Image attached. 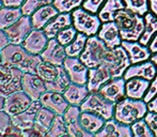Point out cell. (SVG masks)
I'll use <instances>...</instances> for the list:
<instances>
[{"mask_svg": "<svg viewBox=\"0 0 157 137\" xmlns=\"http://www.w3.org/2000/svg\"><path fill=\"white\" fill-rule=\"evenodd\" d=\"M134 137H154V133L150 129L149 124L145 121L144 118H141L136 120L130 124Z\"/></svg>", "mask_w": 157, "mask_h": 137, "instance_id": "obj_37", "label": "cell"}, {"mask_svg": "<svg viewBox=\"0 0 157 137\" xmlns=\"http://www.w3.org/2000/svg\"><path fill=\"white\" fill-rule=\"evenodd\" d=\"M147 112V103L144 100H137L125 96L124 99L117 102L114 108V118L120 122L132 124L138 119L144 118Z\"/></svg>", "mask_w": 157, "mask_h": 137, "instance_id": "obj_3", "label": "cell"}, {"mask_svg": "<svg viewBox=\"0 0 157 137\" xmlns=\"http://www.w3.org/2000/svg\"><path fill=\"white\" fill-rule=\"evenodd\" d=\"M11 122H12V116L9 115L6 110H0V131L2 132V134L4 130L11 124Z\"/></svg>", "mask_w": 157, "mask_h": 137, "instance_id": "obj_45", "label": "cell"}, {"mask_svg": "<svg viewBox=\"0 0 157 137\" xmlns=\"http://www.w3.org/2000/svg\"><path fill=\"white\" fill-rule=\"evenodd\" d=\"M48 41L49 39L46 35L44 29L33 28L32 31L27 35L25 41L21 43V45L33 55H41V53L45 49Z\"/></svg>", "mask_w": 157, "mask_h": 137, "instance_id": "obj_20", "label": "cell"}, {"mask_svg": "<svg viewBox=\"0 0 157 137\" xmlns=\"http://www.w3.org/2000/svg\"><path fill=\"white\" fill-rule=\"evenodd\" d=\"M156 94H157V74H156V76L154 77L153 80L151 81L150 88H149V90L147 91V93H145L143 100H144L147 103H149L150 101H151L152 99L156 96Z\"/></svg>", "mask_w": 157, "mask_h": 137, "instance_id": "obj_46", "label": "cell"}, {"mask_svg": "<svg viewBox=\"0 0 157 137\" xmlns=\"http://www.w3.org/2000/svg\"><path fill=\"white\" fill-rule=\"evenodd\" d=\"M150 11L157 17V0H149Z\"/></svg>", "mask_w": 157, "mask_h": 137, "instance_id": "obj_52", "label": "cell"}, {"mask_svg": "<svg viewBox=\"0 0 157 137\" xmlns=\"http://www.w3.org/2000/svg\"><path fill=\"white\" fill-rule=\"evenodd\" d=\"M114 22L120 29L123 41H139L144 31V17L126 9L118 12Z\"/></svg>", "mask_w": 157, "mask_h": 137, "instance_id": "obj_2", "label": "cell"}, {"mask_svg": "<svg viewBox=\"0 0 157 137\" xmlns=\"http://www.w3.org/2000/svg\"><path fill=\"white\" fill-rule=\"evenodd\" d=\"M151 60L153 61L154 63H155V65L157 67V53H156V54H153V55H152V57H151Z\"/></svg>", "mask_w": 157, "mask_h": 137, "instance_id": "obj_54", "label": "cell"}, {"mask_svg": "<svg viewBox=\"0 0 157 137\" xmlns=\"http://www.w3.org/2000/svg\"><path fill=\"white\" fill-rule=\"evenodd\" d=\"M21 90L31 98V100H40L41 96L47 90L46 84L36 73L26 72L21 79Z\"/></svg>", "mask_w": 157, "mask_h": 137, "instance_id": "obj_12", "label": "cell"}, {"mask_svg": "<svg viewBox=\"0 0 157 137\" xmlns=\"http://www.w3.org/2000/svg\"><path fill=\"white\" fill-rule=\"evenodd\" d=\"M4 100H6V98L2 96H0V110L3 109V106H4Z\"/></svg>", "mask_w": 157, "mask_h": 137, "instance_id": "obj_53", "label": "cell"}, {"mask_svg": "<svg viewBox=\"0 0 157 137\" xmlns=\"http://www.w3.org/2000/svg\"><path fill=\"white\" fill-rule=\"evenodd\" d=\"M97 37L106 44V46L109 49L120 46L123 41L120 33V29L114 21L101 24Z\"/></svg>", "mask_w": 157, "mask_h": 137, "instance_id": "obj_17", "label": "cell"}, {"mask_svg": "<svg viewBox=\"0 0 157 137\" xmlns=\"http://www.w3.org/2000/svg\"><path fill=\"white\" fill-rule=\"evenodd\" d=\"M40 56L44 61L56 65H63L67 55L65 52V46L59 43L58 40L55 37V39H49L45 49L41 53Z\"/></svg>", "mask_w": 157, "mask_h": 137, "instance_id": "obj_15", "label": "cell"}, {"mask_svg": "<svg viewBox=\"0 0 157 137\" xmlns=\"http://www.w3.org/2000/svg\"><path fill=\"white\" fill-rule=\"evenodd\" d=\"M85 0H54L52 4L59 12H72L73 10L82 6Z\"/></svg>", "mask_w": 157, "mask_h": 137, "instance_id": "obj_41", "label": "cell"}, {"mask_svg": "<svg viewBox=\"0 0 157 137\" xmlns=\"http://www.w3.org/2000/svg\"><path fill=\"white\" fill-rule=\"evenodd\" d=\"M106 122V119L101 117L99 115L92 112H82L80 114V123L81 127L92 136H95L97 132L101 131Z\"/></svg>", "mask_w": 157, "mask_h": 137, "instance_id": "obj_28", "label": "cell"}, {"mask_svg": "<svg viewBox=\"0 0 157 137\" xmlns=\"http://www.w3.org/2000/svg\"><path fill=\"white\" fill-rule=\"evenodd\" d=\"M21 8H12V6H3L0 9V29L6 30L12 26L16 21L23 16Z\"/></svg>", "mask_w": 157, "mask_h": 137, "instance_id": "obj_30", "label": "cell"}, {"mask_svg": "<svg viewBox=\"0 0 157 137\" xmlns=\"http://www.w3.org/2000/svg\"><path fill=\"white\" fill-rule=\"evenodd\" d=\"M73 25L72 13L71 12H60L57 16H55L44 28L48 39H55L57 34L64 28Z\"/></svg>", "mask_w": 157, "mask_h": 137, "instance_id": "obj_24", "label": "cell"}, {"mask_svg": "<svg viewBox=\"0 0 157 137\" xmlns=\"http://www.w3.org/2000/svg\"><path fill=\"white\" fill-rule=\"evenodd\" d=\"M77 33H78V31L76 30V28L73 25H71V26H68V27L61 30V31L57 34L56 39L58 40V42L60 44H62L63 46H66L74 41Z\"/></svg>", "mask_w": 157, "mask_h": 137, "instance_id": "obj_40", "label": "cell"}, {"mask_svg": "<svg viewBox=\"0 0 157 137\" xmlns=\"http://www.w3.org/2000/svg\"><path fill=\"white\" fill-rule=\"evenodd\" d=\"M59 13H60L59 10L52 3L41 6V8L37 9L31 15V22H32L33 28H35V29H44L45 26L55 16H57Z\"/></svg>", "mask_w": 157, "mask_h": 137, "instance_id": "obj_25", "label": "cell"}, {"mask_svg": "<svg viewBox=\"0 0 157 137\" xmlns=\"http://www.w3.org/2000/svg\"><path fill=\"white\" fill-rule=\"evenodd\" d=\"M71 13H72L73 26L78 32L88 37L98 33V30L103 23L97 14L85 10L82 6L75 9Z\"/></svg>", "mask_w": 157, "mask_h": 137, "instance_id": "obj_4", "label": "cell"}, {"mask_svg": "<svg viewBox=\"0 0 157 137\" xmlns=\"http://www.w3.org/2000/svg\"><path fill=\"white\" fill-rule=\"evenodd\" d=\"M111 78V73L108 67H106L105 65H101L98 67L89 68L87 86L90 92L99 91V89Z\"/></svg>", "mask_w": 157, "mask_h": 137, "instance_id": "obj_21", "label": "cell"}, {"mask_svg": "<svg viewBox=\"0 0 157 137\" xmlns=\"http://www.w3.org/2000/svg\"><path fill=\"white\" fill-rule=\"evenodd\" d=\"M56 115L57 114L54 112V110L43 106V107L37 112L36 118H35V122L39 123V124L42 125L43 127H45L46 130H49V127H50V125H52Z\"/></svg>", "mask_w": 157, "mask_h": 137, "instance_id": "obj_38", "label": "cell"}, {"mask_svg": "<svg viewBox=\"0 0 157 137\" xmlns=\"http://www.w3.org/2000/svg\"><path fill=\"white\" fill-rule=\"evenodd\" d=\"M80 114L81 108L80 106L68 105L66 110L64 112L63 117L67 125L68 136L71 137H93L89 134L80 123Z\"/></svg>", "mask_w": 157, "mask_h": 137, "instance_id": "obj_10", "label": "cell"}, {"mask_svg": "<svg viewBox=\"0 0 157 137\" xmlns=\"http://www.w3.org/2000/svg\"><path fill=\"white\" fill-rule=\"evenodd\" d=\"M3 135H12V136H24L23 130L19 129L17 125H15L13 122H11V124L4 130Z\"/></svg>", "mask_w": 157, "mask_h": 137, "instance_id": "obj_47", "label": "cell"}, {"mask_svg": "<svg viewBox=\"0 0 157 137\" xmlns=\"http://www.w3.org/2000/svg\"><path fill=\"white\" fill-rule=\"evenodd\" d=\"M121 45L127 52L132 65L150 60L152 57L149 46L143 45L139 41H122Z\"/></svg>", "mask_w": 157, "mask_h": 137, "instance_id": "obj_22", "label": "cell"}, {"mask_svg": "<svg viewBox=\"0 0 157 137\" xmlns=\"http://www.w3.org/2000/svg\"><path fill=\"white\" fill-rule=\"evenodd\" d=\"M43 107V104L40 100H32L30 106L26 110H24L21 114H17L12 116V122L19 127L21 130L26 131L33 127L36 118V114L41 108Z\"/></svg>", "mask_w": 157, "mask_h": 137, "instance_id": "obj_16", "label": "cell"}, {"mask_svg": "<svg viewBox=\"0 0 157 137\" xmlns=\"http://www.w3.org/2000/svg\"><path fill=\"white\" fill-rule=\"evenodd\" d=\"M71 83H72V81H71V79H70V77H68L67 73H66L65 68H64V67L62 65V68H61V72H60V74H59V76L57 77L52 83L46 84V88H47V90L62 92L63 93Z\"/></svg>", "mask_w": 157, "mask_h": 137, "instance_id": "obj_35", "label": "cell"}, {"mask_svg": "<svg viewBox=\"0 0 157 137\" xmlns=\"http://www.w3.org/2000/svg\"><path fill=\"white\" fill-rule=\"evenodd\" d=\"M88 35L80 33L78 32L76 35V37L74 39V41L72 43H70L68 45L65 46V52L66 55L68 57H79L81 55V53L83 52L86 47V44L88 41Z\"/></svg>", "mask_w": 157, "mask_h": 137, "instance_id": "obj_33", "label": "cell"}, {"mask_svg": "<svg viewBox=\"0 0 157 137\" xmlns=\"http://www.w3.org/2000/svg\"><path fill=\"white\" fill-rule=\"evenodd\" d=\"M157 74V67L155 63L150 59V60L143 61V62L135 63V65H130L127 70L125 71L123 77L125 80L132 77H141V78L147 79V80L152 81L154 77Z\"/></svg>", "mask_w": 157, "mask_h": 137, "instance_id": "obj_18", "label": "cell"}, {"mask_svg": "<svg viewBox=\"0 0 157 137\" xmlns=\"http://www.w3.org/2000/svg\"><path fill=\"white\" fill-rule=\"evenodd\" d=\"M124 9L125 4L123 0H106L99 12L97 13V15L101 18V23L112 22L116 19L118 12H120L121 10H124Z\"/></svg>", "mask_w": 157, "mask_h": 137, "instance_id": "obj_29", "label": "cell"}, {"mask_svg": "<svg viewBox=\"0 0 157 137\" xmlns=\"http://www.w3.org/2000/svg\"><path fill=\"white\" fill-rule=\"evenodd\" d=\"M144 31L139 39V42L143 45H149L152 37L157 33V17L150 11L144 15Z\"/></svg>", "mask_w": 157, "mask_h": 137, "instance_id": "obj_32", "label": "cell"}, {"mask_svg": "<svg viewBox=\"0 0 157 137\" xmlns=\"http://www.w3.org/2000/svg\"><path fill=\"white\" fill-rule=\"evenodd\" d=\"M24 72L19 68L0 63V96L6 98L10 94L21 90Z\"/></svg>", "mask_w": 157, "mask_h": 137, "instance_id": "obj_7", "label": "cell"}, {"mask_svg": "<svg viewBox=\"0 0 157 137\" xmlns=\"http://www.w3.org/2000/svg\"><path fill=\"white\" fill-rule=\"evenodd\" d=\"M116 104L117 103L106 99L99 91H95L90 92L89 96L80 105V108L82 112H95L106 120H109L114 117Z\"/></svg>", "mask_w": 157, "mask_h": 137, "instance_id": "obj_5", "label": "cell"}, {"mask_svg": "<svg viewBox=\"0 0 157 137\" xmlns=\"http://www.w3.org/2000/svg\"><path fill=\"white\" fill-rule=\"evenodd\" d=\"M47 137H62L68 136L67 125L64 120L63 115H58L55 116V119L50 125L49 130L47 132Z\"/></svg>", "mask_w": 157, "mask_h": 137, "instance_id": "obj_34", "label": "cell"}, {"mask_svg": "<svg viewBox=\"0 0 157 137\" xmlns=\"http://www.w3.org/2000/svg\"><path fill=\"white\" fill-rule=\"evenodd\" d=\"M132 131L130 124L120 122L116 118L106 120L101 131L95 134V137H132Z\"/></svg>", "mask_w": 157, "mask_h": 137, "instance_id": "obj_14", "label": "cell"}, {"mask_svg": "<svg viewBox=\"0 0 157 137\" xmlns=\"http://www.w3.org/2000/svg\"><path fill=\"white\" fill-rule=\"evenodd\" d=\"M52 2H54V0H25L23 6H21V9L24 15L31 16L37 9H40L41 6L50 4Z\"/></svg>", "mask_w": 157, "mask_h": 137, "instance_id": "obj_39", "label": "cell"}, {"mask_svg": "<svg viewBox=\"0 0 157 137\" xmlns=\"http://www.w3.org/2000/svg\"><path fill=\"white\" fill-rule=\"evenodd\" d=\"M106 0H85L82 3V8L85 10L89 11L91 13L97 14L101 10V8L103 6V4L105 3Z\"/></svg>", "mask_w": 157, "mask_h": 137, "instance_id": "obj_42", "label": "cell"}, {"mask_svg": "<svg viewBox=\"0 0 157 137\" xmlns=\"http://www.w3.org/2000/svg\"><path fill=\"white\" fill-rule=\"evenodd\" d=\"M31 102V98L28 94H26L23 90L16 91L6 98L3 110H6L11 116H15L27 109Z\"/></svg>", "mask_w": 157, "mask_h": 137, "instance_id": "obj_13", "label": "cell"}, {"mask_svg": "<svg viewBox=\"0 0 157 137\" xmlns=\"http://www.w3.org/2000/svg\"><path fill=\"white\" fill-rule=\"evenodd\" d=\"M1 135H3V134H2V132H1V131H0V136H1Z\"/></svg>", "mask_w": 157, "mask_h": 137, "instance_id": "obj_57", "label": "cell"}, {"mask_svg": "<svg viewBox=\"0 0 157 137\" xmlns=\"http://www.w3.org/2000/svg\"><path fill=\"white\" fill-rule=\"evenodd\" d=\"M47 132L48 130H46L45 127H43L42 125H40L39 123L34 122L32 127L30 129L26 130L24 131V136H28V137H31V136H46L47 135Z\"/></svg>", "mask_w": 157, "mask_h": 137, "instance_id": "obj_43", "label": "cell"}, {"mask_svg": "<svg viewBox=\"0 0 157 137\" xmlns=\"http://www.w3.org/2000/svg\"><path fill=\"white\" fill-rule=\"evenodd\" d=\"M3 6H12V8H21L25 0H2Z\"/></svg>", "mask_w": 157, "mask_h": 137, "instance_id": "obj_48", "label": "cell"}, {"mask_svg": "<svg viewBox=\"0 0 157 137\" xmlns=\"http://www.w3.org/2000/svg\"><path fill=\"white\" fill-rule=\"evenodd\" d=\"M9 44H10V42H9V39H8V37H6L4 30L0 29V49L4 48L6 45H9Z\"/></svg>", "mask_w": 157, "mask_h": 137, "instance_id": "obj_49", "label": "cell"}, {"mask_svg": "<svg viewBox=\"0 0 157 137\" xmlns=\"http://www.w3.org/2000/svg\"><path fill=\"white\" fill-rule=\"evenodd\" d=\"M3 6V2H2V0H0V9Z\"/></svg>", "mask_w": 157, "mask_h": 137, "instance_id": "obj_56", "label": "cell"}, {"mask_svg": "<svg viewBox=\"0 0 157 137\" xmlns=\"http://www.w3.org/2000/svg\"><path fill=\"white\" fill-rule=\"evenodd\" d=\"M89 93L90 90L87 84L80 85V84L75 83H71L65 89V91L63 92L68 104L75 106H80L83 103V101L86 100V98L89 96Z\"/></svg>", "mask_w": 157, "mask_h": 137, "instance_id": "obj_27", "label": "cell"}, {"mask_svg": "<svg viewBox=\"0 0 157 137\" xmlns=\"http://www.w3.org/2000/svg\"><path fill=\"white\" fill-rule=\"evenodd\" d=\"M33 25L31 22V16L23 15L18 21H16L12 26L4 30L9 42L11 44H21L27 35L32 31Z\"/></svg>", "mask_w": 157, "mask_h": 137, "instance_id": "obj_9", "label": "cell"}, {"mask_svg": "<svg viewBox=\"0 0 157 137\" xmlns=\"http://www.w3.org/2000/svg\"><path fill=\"white\" fill-rule=\"evenodd\" d=\"M2 62L9 67L16 68L24 73H35L39 63L42 61L40 55L29 53L21 44H9L1 49Z\"/></svg>", "mask_w": 157, "mask_h": 137, "instance_id": "obj_1", "label": "cell"}, {"mask_svg": "<svg viewBox=\"0 0 157 137\" xmlns=\"http://www.w3.org/2000/svg\"><path fill=\"white\" fill-rule=\"evenodd\" d=\"M123 1H124L126 10L135 14L144 16L147 12H150L149 0H123Z\"/></svg>", "mask_w": 157, "mask_h": 137, "instance_id": "obj_36", "label": "cell"}, {"mask_svg": "<svg viewBox=\"0 0 157 137\" xmlns=\"http://www.w3.org/2000/svg\"><path fill=\"white\" fill-rule=\"evenodd\" d=\"M147 108L152 112H157V94L147 103Z\"/></svg>", "mask_w": 157, "mask_h": 137, "instance_id": "obj_51", "label": "cell"}, {"mask_svg": "<svg viewBox=\"0 0 157 137\" xmlns=\"http://www.w3.org/2000/svg\"><path fill=\"white\" fill-rule=\"evenodd\" d=\"M61 68H62V65H56L47 62V61L42 60L37 65L35 73L45 81V84H48L52 83L59 76Z\"/></svg>", "mask_w": 157, "mask_h": 137, "instance_id": "obj_31", "label": "cell"}, {"mask_svg": "<svg viewBox=\"0 0 157 137\" xmlns=\"http://www.w3.org/2000/svg\"><path fill=\"white\" fill-rule=\"evenodd\" d=\"M2 62V54H1V49H0V63Z\"/></svg>", "mask_w": 157, "mask_h": 137, "instance_id": "obj_55", "label": "cell"}, {"mask_svg": "<svg viewBox=\"0 0 157 137\" xmlns=\"http://www.w3.org/2000/svg\"><path fill=\"white\" fill-rule=\"evenodd\" d=\"M107 49L108 47L106 44L97 37V34L91 35L88 37L86 47L79 56V59L89 68L98 67L103 62Z\"/></svg>", "mask_w": 157, "mask_h": 137, "instance_id": "obj_8", "label": "cell"}, {"mask_svg": "<svg viewBox=\"0 0 157 137\" xmlns=\"http://www.w3.org/2000/svg\"><path fill=\"white\" fill-rule=\"evenodd\" d=\"M63 67L70 77L71 81L75 84L85 85L88 83L89 68L79 59V57H66Z\"/></svg>", "mask_w": 157, "mask_h": 137, "instance_id": "obj_11", "label": "cell"}, {"mask_svg": "<svg viewBox=\"0 0 157 137\" xmlns=\"http://www.w3.org/2000/svg\"><path fill=\"white\" fill-rule=\"evenodd\" d=\"M40 101L43 106L54 110L58 115H63L70 105L62 92L52 91V90H46L41 96Z\"/></svg>", "mask_w": 157, "mask_h": 137, "instance_id": "obj_23", "label": "cell"}, {"mask_svg": "<svg viewBox=\"0 0 157 137\" xmlns=\"http://www.w3.org/2000/svg\"><path fill=\"white\" fill-rule=\"evenodd\" d=\"M151 81L141 77H132L126 80L125 90L126 96L137 100H143L145 93L149 90Z\"/></svg>", "mask_w": 157, "mask_h": 137, "instance_id": "obj_26", "label": "cell"}, {"mask_svg": "<svg viewBox=\"0 0 157 137\" xmlns=\"http://www.w3.org/2000/svg\"><path fill=\"white\" fill-rule=\"evenodd\" d=\"M101 65H105L110 70L112 78L122 77L125 71L132 65L129 56L122 45L114 47L112 49L108 48L104 56Z\"/></svg>", "mask_w": 157, "mask_h": 137, "instance_id": "obj_6", "label": "cell"}, {"mask_svg": "<svg viewBox=\"0 0 157 137\" xmlns=\"http://www.w3.org/2000/svg\"><path fill=\"white\" fill-rule=\"evenodd\" d=\"M125 84L126 80L123 76L111 78L99 89V92L106 99L117 103L126 96Z\"/></svg>", "mask_w": 157, "mask_h": 137, "instance_id": "obj_19", "label": "cell"}, {"mask_svg": "<svg viewBox=\"0 0 157 137\" xmlns=\"http://www.w3.org/2000/svg\"><path fill=\"white\" fill-rule=\"evenodd\" d=\"M144 119L147 122V124H149L150 129L154 133V135L157 137V112L149 110L144 116Z\"/></svg>", "mask_w": 157, "mask_h": 137, "instance_id": "obj_44", "label": "cell"}, {"mask_svg": "<svg viewBox=\"0 0 157 137\" xmlns=\"http://www.w3.org/2000/svg\"><path fill=\"white\" fill-rule=\"evenodd\" d=\"M147 46H149V48H150V50H151L152 55L156 54V53H157V33L154 35L153 37H152L151 42H150V44Z\"/></svg>", "mask_w": 157, "mask_h": 137, "instance_id": "obj_50", "label": "cell"}]
</instances>
